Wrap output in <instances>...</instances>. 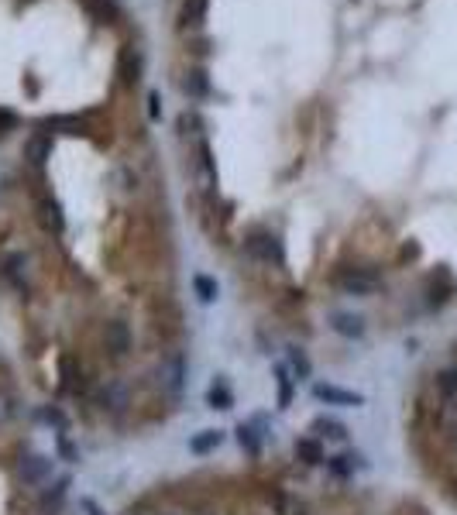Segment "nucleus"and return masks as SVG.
Returning <instances> with one entry per match:
<instances>
[{"label": "nucleus", "mask_w": 457, "mask_h": 515, "mask_svg": "<svg viewBox=\"0 0 457 515\" xmlns=\"http://www.w3.org/2000/svg\"><path fill=\"white\" fill-rule=\"evenodd\" d=\"M203 14H206V0H186L182 4V21L186 25H199Z\"/></svg>", "instance_id": "4be33fe9"}, {"label": "nucleus", "mask_w": 457, "mask_h": 515, "mask_svg": "<svg viewBox=\"0 0 457 515\" xmlns=\"http://www.w3.org/2000/svg\"><path fill=\"white\" fill-rule=\"evenodd\" d=\"M59 450H62V453H66L69 460H76V450L69 447V440H66V436H59Z\"/></svg>", "instance_id": "c85d7f7f"}, {"label": "nucleus", "mask_w": 457, "mask_h": 515, "mask_svg": "<svg viewBox=\"0 0 457 515\" xmlns=\"http://www.w3.org/2000/svg\"><path fill=\"white\" fill-rule=\"evenodd\" d=\"M83 505H86V512H90V515H103V512H100V508H97L93 501H83Z\"/></svg>", "instance_id": "c756f323"}, {"label": "nucleus", "mask_w": 457, "mask_h": 515, "mask_svg": "<svg viewBox=\"0 0 457 515\" xmlns=\"http://www.w3.org/2000/svg\"><path fill=\"white\" fill-rule=\"evenodd\" d=\"M220 443H223V433H220V429H203L199 436L189 440V450H193V453H210V450H217Z\"/></svg>", "instance_id": "ddd939ff"}, {"label": "nucleus", "mask_w": 457, "mask_h": 515, "mask_svg": "<svg viewBox=\"0 0 457 515\" xmlns=\"http://www.w3.org/2000/svg\"><path fill=\"white\" fill-rule=\"evenodd\" d=\"M18 124V117L11 114V110H0V134H4V131H11Z\"/></svg>", "instance_id": "a878e982"}, {"label": "nucleus", "mask_w": 457, "mask_h": 515, "mask_svg": "<svg viewBox=\"0 0 457 515\" xmlns=\"http://www.w3.org/2000/svg\"><path fill=\"white\" fill-rule=\"evenodd\" d=\"M334 286H337L341 292H347V296H371L382 282H378V275L368 272V268H341V272L334 275Z\"/></svg>", "instance_id": "f03ea898"}, {"label": "nucleus", "mask_w": 457, "mask_h": 515, "mask_svg": "<svg viewBox=\"0 0 457 515\" xmlns=\"http://www.w3.org/2000/svg\"><path fill=\"white\" fill-rule=\"evenodd\" d=\"M66 488H69V477H62L52 491H45V494H42V512H45V515L59 512V505H62V498H66Z\"/></svg>", "instance_id": "f3484780"}, {"label": "nucleus", "mask_w": 457, "mask_h": 515, "mask_svg": "<svg viewBox=\"0 0 457 515\" xmlns=\"http://www.w3.org/2000/svg\"><path fill=\"white\" fill-rule=\"evenodd\" d=\"M454 292V279L447 268H436V275H430V303H443Z\"/></svg>", "instance_id": "9b49d317"}, {"label": "nucleus", "mask_w": 457, "mask_h": 515, "mask_svg": "<svg viewBox=\"0 0 457 515\" xmlns=\"http://www.w3.org/2000/svg\"><path fill=\"white\" fill-rule=\"evenodd\" d=\"M330 327H334L341 337H347V340H361V337H365V320H361V316H351V313H334Z\"/></svg>", "instance_id": "0eeeda50"}, {"label": "nucleus", "mask_w": 457, "mask_h": 515, "mask_svg": "<svg viewBox=\"0 0 457 515\" xmlns=\"http://www.w3.org/2000/svg\"><path fill=\"white\" fill-rule=\"evenodd\" d=\"M436 388H440V395H443V402H447V405H457V368L440 371Z\"/></svg>", "instance_id": "dca6fc26"}, {"label": "nucleus", "mask_w": 457, "mask_h": 515, "mask_svg": "<svg viewBox=\"0 0 457 515\" xmlns=\"http://www.w3.org/2000/svg\"><path fill=\"white\" fill-rule=\"evenodd\" d=\"M103 347L110 351V357H124L131 351V330L124 320H107L103 323Z\"/></svg>", "instance_id": "20e7f679"}, {"label": "nucleus", "mask_w": 457, "mask_h": 515, "mask_svg": "<svg viewBox=\"0 0 457 515\" xmlns=\"http://www.w3.org/2000/svg\"><path fill=\"white\" fill-rule=\"evenodd\" d=\"M38 216H42V223H45L49 230L62 234L66 220H62V210H59V203H52V199H42V203H38Z\"/></svg>", "instance_id": "f8f14e48"}, {"label": "nucleus", "mask_w": 457, "mask_h": 515, "mask_svg": "<svg viewBox=\"0 0 457 515\" xmlns=\"http://www.w3.org/2000/svg\"><path fill=\"white\" fill-rule=\"evenodd\" d=\"M45 127H69V134H83L86 121H79V117H49Z\"/></svg>", "instance_id": "b1692460"}, {"label": "nucleus", "mask_w": 457, "mask_h": 515, "mask_svg": "<svg viewBox=\"0 0 457 515\" xmlns=\"http://www.w3.org/2000/svg\"><path fill=\"white\" fill-rule=\"evenodd\" d=\"M182 93H186V97H193V100L206 97V93H210V83H206V76H203V73H189V76L182 79Z\"/></svg>", "instance_id": "a211bd4d"}, {"label": "nucleus", "mask_w": 457, "mask_h": 515, "mask_svg": "<svg viewBox=\"0 0 457 515\" xmlns=\"http://www.w3.org/2000/svg\"><path fill=\"white\" fill-rule=\"evenodd\" d=\"M358 460L361 457H354V453H341V457H327V470L334 474V477H351L354 474V467H358Z\"/></svg>", "instance_id": "4468645a"}, {"label": "nucleus", "mask_w": 457, "mask_h": 515, "mask_svg": "<svg viewBox=\"0 0 457 515\" xmlns=\"http://www.w3.org/2000/svg\"><path fill=\"white\" fill-rule=\"evenodd\" d=\"M100 405L110 409V412H121V409L127 405V388H124L121 381H107V385L100 388Z\"/></svg>", "instance_id": "6e6552de"}, {"label": "nucleus", "mask_w": 457, "mask_h": 515, "mask_svg": "<svg viewBox=\"0 0 457 515\" xmlns=\"http://www.w3.org/2000/svg\"><path fill=\"white\" fill-rule=\"evenodd\" d=\"M49 474H52V460L42 457V453H32L18 464V481L21 484H42Z\"/></svg>", "instance_id": "39448f33"}, {"label": "nucleus", "mask_w": 457, "mask_h": 515, "mask_svg": "<svg viewBox=\"0 0 457 515\" xmlns=\"http://www.w3.org/2000/svg\"><path fill=\"white\" fill-rule=\"evenodd\" d=\"M447 440H450V447L457 450V416H454V419L447 423Z\"/></svg>", "instance_id": "cd10ccee"}, {"label": "nucleus", "mask_w": 457, "mask_h": 515, "mask_svg": "<svg viewBox=\"0 0 457 515\" xmlns=\"http://www.w3.org/2000/svg\"><path fill=\"white\" fill-rule=\"evenodd\" d=\"M193 289H196L199 303H213V299L220 296V289H217V282H213L210 275H193Z\"/></svg>", "instance_id": "6ab92c4d"}, {"label": "nucleus", "mask_w": 457, "mask_h": 515, "mask_svg": "<svg viewBox=\"0 0 457 515\" xmlns=\"http://www.w3.org/2000/svg\"><path fill=\"white\" fill-rule=\"evenodd\" d=\"M179 127H182V131H189V127H199V117H196V114H182V117H179Z\"/></svg>", "instance_id": "bb28decb"}, {"label": "nucleus", "mask_w": 457, "mask_h": 515, "mask_svg": "<svg viewBox=\"0 0 457 515\" xmlns=\"http://www.w3.org/2000/svg\"><path fill=\"white\" fill-rule=\"evenodd\" d=\"M52 155V138H42V134H35V138H28V145H25V158L32 162V165H45V158Z\"/></svg>", "instance_id": "9d476101"}, {"label": "nucleus", "mask_w": 457, "mask_h": 515, "mask_svg": "<svg viewBox=\"0 0 457 515\" xmlns=\"http://www.w3.org/2000/svg\"><path fill=\"white\" fill-rule=\"evenodd\" d=\"M158 385H162V392H169V395H179L182 392V385H186V354L182 351H165L162 354V361H158Z\"/></svg>", "instance_id": "f257e3e1"}, {"label": "nucleus", "mask_w": 457, "mask_h": 515, "mask_svg": "<svg viewBox=\"0 0 457 515\" xmlns=\"http://www.w3.org/2000/svg\"><path fill=\"white\" fill-rule=\"evenodd\" d=\"M275 381H279V409H286L293 402V378H289L286 364H275Z\"/></svg>", "instance_id": "aec40b11"}, {"label": "nucleus", "mask_w": 457, "mask_h": 515, "mask_svg": "<svg viewBox=\"0 0 457 515\" xmlns=\"http://www.w3.org/2000/svg\"><path fill=\"white\" fill-rule=\"evenodd\" d=\"M206 402H210V409H231L234 395H231V388H227L223 381H213L210 392H206Z\"/></svg>", "instance_id": "2eb2a0df"}, {"label": "nucleus", "mask_w": 457, "mask_h": 515, "mask_svg": "<svg viewBox=\"0 0 457 515\" xmlns=\"http://www.w3.org/2000/svg\"><path fill=\"white\" fill-rule=\"evenodd\" d=\"M238 443H241V447H245L248 453H258V450H262V443H258L255 429H251V426H245V423L238 426Z\"/></svg>", "instance_id": "393cba45"}, {"label": "nucleus", "mask_w": 457, "mask_h": 515, "mask_svg": "<svg viewBox=\"0 0 457 515\" xmlns=\"http://www.w3.org/2000/svg\"><path fill=\"white\" fill-rule=\"evenodd\" d=\"M289 361H293V371L299 375V381H306L310 371H313V368H310V357H306L299 347H289Z\"/></svg>", "instance_id": "5701e85b"}, {"label": "nucleus", "mask_w": 457, "mask_h": 515, "mask_svg": "<svg viewBox=\"0 0 457 515\" xmlns=\"http://www.w3.org/2000/svg\"><path fill=\"white\" fill-rule=\"evenodd\" d=\"M245 247H248V254H251V258H258V262H269V265H282V262H286L282 240H279L275 234H269V230L251 234V237L245 240Z\"/></svg>", "instance_id": "7ed1b4c3"}, {"label": "nucleus", "mask_w": 457, "mask_h": 515, "mask_svg": "<svg viewBox=\"0 0 457 515\" xmlns=\"http://www.w3.org/2000/svg\"><path fill=\"white\" fill-rule=\"evenodd\" d=\"M296 457L303 460V464H310V467H317V464H327V457H323V447H320V440H313V436H303V440H296Z\"/></svg>", "instance_id": "1a4fd4ad"}, {"label": "nucleus", "mask_w": 457, "mask_h": 515, "mask_svg": "<svg viewBox=\"0 0 457 515\" xmlns=\"http://www.w3.org/2000/svg\"><path fill=\"white\" fill-rule=\"evenodd\" d=\"M313 429H317L320 436H327V440H344V436H347L344 423H337V419H313Z\"/></svg>", "instance_id": "412c9836"}, {"label": "nucleus", "mask_w": 457, "mask_h": 515, "mask_svg": "<svg viewBox=\"0 0 457 515\" xmlns=\"http://www.w3.org/2000/svg\"><path fill=\"white\" fill-rule=\"evenodd\" d=\"M313 395L327 405H361L365 395L358 392H347V388H337V385H313Z\"/></svg>", "instance_id": "423d86ee"}]
</instances>
